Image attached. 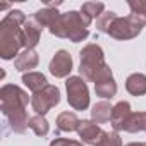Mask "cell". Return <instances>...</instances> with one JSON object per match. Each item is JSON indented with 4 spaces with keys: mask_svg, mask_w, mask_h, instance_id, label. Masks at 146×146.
I'll list each match as a JSON object with an SVG mask.
<instances>
[{
    "mask_svg": "<svg viewBox=\"0 0 146 146\" xmlns=\"http://www.w3.org/2000/svg\"><path fill=\"white\" fill-rule=\"evenodd\" d=\"M50 146H83V144L78 141H72V139H55L52 141Z\"/></svg>",
    "mask_w": 146,
    "mask_h": 146,
    "instance_id": "cell-25",
    "label": "cell"
},
{
    "mask_svg": "<svg viewBox=\"0 0 146 146\" xmlns=\"http://www.w3.org/2000/svg\"><path fill=\"white\" fill-rule=\"evenodd\" d=\"M72 70V58L65 50H58L50 62V72L55 78H65Z\"/></svg>",
    "mask_w": 146,
    "mask_h": 146,
    "instance_id": "cell-9",
    "label": "cell"
},
{
    "mask_svg": "<svg viewBox=\"0 0 146 146\" xmlns=\"http://www.w3.org/2000/svg\"><path fill=\"white\" fill-rule=\"evenodd\" d=\"M40 35H41V26L35 19L26 21L23 26V46L26 50H33V46L40 41Z\"/></svg>",
    "mask_w": 146,
    "mask_h": 146,
    "instance_id": "cell-10",
    "label": "cell"
},
{
    "mask_svg": "<svg viewBox=\"0 0 146 146\" xmlns=\"http://www.w3.org/2000/svg\"><path fill=\"white\" fill-rule=\"evenodd\" d=\"M58 12H57V9H52V7H46V9H41V11H38L36 14H35V21L43 28V26H52L57 19H58Z\"/></svg>",
    "mask_w": 146,
    "mask_h": 146,
    "instance_id": "cell-18",
    "label": "cell"
},
{
    "mask_svg": "<svg viewBox=\"0 0 146 146\" xmlns=\"http://www.w3.org/2000/svg\"><path fill=\"white\" fill-rule=\"evenodd\" d=\"M60 100V91L57 86H52L48 84L46 88H43L41 91L35 93L31 103H33V108L38 115H45L52 107H55Z\"/></svg>",
    "mask_w": 146,
    "mask_h": 146,
    "instance_id": "cell-7",
    "label": "cell"
},
{
    "mask_svg": "<svg viewBox=\"0 0 146 146\" xmlns=\"http://www.w3.org/2000/svg\"><path fill=\"white\" fill-rule=\"evenodd\" d=\"M125 146H146V144H143V143H129Z\"/></svg>",
    "mask_w": 146,
    "mask_h": 146,
    "instance_id": "cell-26",
    "label": "cell"
},
{
    "mask_svg": "<svg viewBox=\"0 0 146 146\" xmlns=\"http://www.w3.org/2000/svg\"><path fill=\"white\" fill-rule=\"evenodd\" d=\"M78 132L83 137V141L86 144H91V146H100L102 141L107 137V132L90 120H81L78 125Z\"/></svg>",
    "mask_w": 146,
    "mask_h": 146,
    "instance_id": "cell-8",
    "label": "cell"
},
{
    "mask_svg": "<svg viewBox=\"0 0 146 146\" xmlns=\"http://www.w3.org/2000/svg\"><path fill=\"white\" fill-rule=\"evenodd\" d=\"M26 17L21 11H12L7 14L0 24V55L9 60L17 55V50L23 46V28Z\"/></svg>",
    "mask_w": 146,
    "mask_h": 146,
    "instance_id": "cell-2",
    "label": "cell"
},
{
    "mask_svg": "<svg viewBox=\"0 0 146 146\" xmlns=\"http://www.w3.org/2000/svg\"><path fill=\"white\" fill-rule=\"evenodd\" d=\"M23 83L35 93L41 91L43 88H46V78L43 74H40V72H28V74L23 76Z\"/></svg>",
    "mask_w": 146,
    "mask_h": 146,
    "instance_id": "cell-14",
    "label": "cell"
},
{
    "mask_svg": "<svg viewBox=\"0 0 146 146\" xmlns=\"http://www.w3.org/2000/svg\"><path fill=\"white\" fill-rule=\"evenodd\" d=\"M67 100L69 105L76 110H84L90 105V95H88V86L81 78H69L67 83Z\"/></svg>",
    "mask_w": 146,
    "mask_h": 146,
    "instance_id": "cell-6",
    "label": "cell"
},
{
    "mask_svg": "<svg viewBox=\"0 0 146 146\" xmlns=\"http://www.w3.org/2000/svg\"><path fill=\"white\" fill-rule=\"evenodd\" d=\"M100 146H122V141L117 132H107V137L102 141Z\"/></svg>",
    "mask_w": 146,
    "mask_h": 146,
    "instance_id": "cell-24",
    "label": "cell"
},
{
    "mask_svg": "<svg viewBox=\"0 0 146 146\" xmlns=\"http://www.w3.org/2000/svg\"><path fill=\"white\" fill-rule=\"evenodd\" d=\"M131 105L127 103V102H119L115 107H113V110H112V125H113V129L115 131H122L124 129V125H125V122L129 120V117H131Z\"/></svg>",
    "mask_w": 146,
    "mask_h": 146,
    "instance_id": "cell-11",
    "label": "cell"
},
{
    "mask_svg": "<svg viewBox=\"0 0 146 146\" xmlns=\"http://www.w3.org/2000/svg\"><path fill=\"white\" fill-rule=\"evenodd\" d=\"M79 119L76 117V113H72V112H64L58 115L57 119V125L60 131L64 132H72V131H78V125H79Z\"/></svg>",
    "mask_w": 146,
    "mask_h": 146,
    "instance_id": "cell-15",
    "label": "cell"
},
{
    "mask_svg": "<svg viewBox=\"0 0 146 146\" xmlns=\"http://www.w3.org/2000/svg\"><path fill=\"white\" fill-rule=\"evenodd\" d=\"M146 24V17L144 16H136L131 14L127 17H117L113 21V24L108 29V35L117 38V40H129L134 38L141 33V29Z\"/></svg>",
    "mask_w": 146,
    "mask_h": 146,
    "instance_id": "cell-5",
    "label": "cell"
},
{
    "mask_svg": "<svg viewBox=\"0 0 146 146\" xmlns=\"http://www.w3.org/2000/svg\"><path fill=\"white\" fill-rule=\"evenodd\" d=\"M95 90H96V95H98V96L112 98V96L117 93V84H115V81H113V76L95 83Z\"/></svg>",
    "mask_w": 146,
    "mask_h": 146,
    "instance_id": "cell-19",
    "label": "cell"
},
{
    "mask_svg": "<svg viewBox=\"0 0 146 146\" xmlns=\"http://www.w3.org/2000/svg\"><path fill=\"white\" fill-rule=\"evenodd\" d=\"M129 7H131V14H136V16H144L146 17V0H131L129 2Z\"/></svg>",
    "mask_w": 146,
    "mask_h": 146,
    "instance_id": "cell-23",
    "label": "cell"
},
{
    "mask_svg": "<svg viewBox=\"0 0 146 146\" xmlns=\"http://www.w3.org/2000/svg\"><path fill=\"white\" fill-rule=\"evenodd\" d=\"M0 100H2V112L4 115L11 120V125L16 132H24L28 124L26 119V107H28V95L14 86V84H7L0 91Z\"/></svg>",
    "mask_w": 146,
    "mask_h": 146,
    "instance_id": "cell-1",
    "label": "cell"
},
{
    "mask_svg": "<svg viewBox=\"0 0 146 146\" xmlns=\"http://www.w3.org/2000/svg\"><path fill=\"white\" fill-rule=\"evenodd\" d=\"M112 110H113V107H112L108 102H100V103H96V105L93 107V110H91L93 120H95L96 124H103V122L110 120V119H112Z\"/></svg>",
    "mask_w": 146,
    "mask_h": 146,
    "instance_id": "cell-16",
    "label": "cell"
},
{
    "mask_svg": "<svg viewBox=\"0 0 146 146\" xmlns=\"http://www.w3.org/2000/svg\"><path fill=\"white\" fill-rule=\"evenodd\" d=\"M125 88L131 95H146V76L144 74H131L125 81Z\"/></svg>",
    "mask_w": 146,
    "mask_h": 146,
    "instance_id": "cell-12",
    "label": "cell"
},
{
    "mask_svg": "<svg viewBox=\"0 0 146 146\" xmlns=\"http://www.w3.org/2000/svg\"><path fill=\"white\" fill-rule=\"evenodd\" d=\"M107 67L105 60H103V50L91 43L88 46H84L81 50V67H79V72L81 76L90 79V81H95L96 76Z\"/></svg>",
    "mask_w": 146,
    "mask_h": 146,
    "instance_id": "cell-4",
    "label": "cell"
},
{
    "mask_svg": "<svg viewBox=\"0 0 146 146\" xmlns=\"http://www.w3.org/2000/svg\"><path fill=\"white\" fill-rule=\"evenodd\" d=\"M38 65V53L35 50H24L17 58H16V69L17 70H28L35 69Z\"/></svg>",
    "mask_w": 146,
    "mask_h": 146,
    "instance_id": "cell-13",
    "label": "cell"
},
{
    "mask_svg": "<svg viewBox=\"0 0 146 146\" xmlns=\"http://www.w3.org/2000/svg\"><path fill=\"white\" fill-rule=\"evenodd\" d=\"M115 19H117L115 12H103V14L96 19V28H98V31L108 33V29H110V26L113 24Z\"/></svg>",
    "mask_w": 146,
    "mask_h": 146,
    "instance_id": "cell-22",
    "label": "cell"
},
{
    "mask_svg": "<svg viewBox=\"0 0 146 146\" xmlns=\"http://www.w3.org/2000/svg\"><path fill=\"white\" fill-rule=\"evenodd\" d=\"M124 131L129 132H139V131H146V112H137V113H131L129 120L124 125Z\"/></svg>",
    "mask_w": 146,
    "mask_h": 146,
    "instance_id": "cell-17",
    "label": "cell"
},
{
    "mask_svg": "<svg viewBox=\"0 0 146 146\" xmlns=\"http://www.w3.org/2000/svg\"><path fill=\"white\" fill-rule=\"evenodd\" d=\"M29 127L35 131L38 136H46L48 134V122L43 119V115H36L29 119Z\"/></svg>",
    "mask_w": 146,
    "mask_h": 146,
    "instance_id": "cell-21",
    "label": "cell"
},
{
    "mask_svg": "<svg viewBox=\"0 0 146 146\" xmlns=\"http://www.w3.org/2000/svg\"><path fill=\"white\" fill-rule=\"evenodd\" d=\"M91 24V19L88 16H84L83 12H76L70 11L65 14H60L58 19L50 26V33L58 36V38H69L70 41H83L86 40V36L90 35L88 26Z\"/></svg>",
    "mask_w": 146,
    "mask_h": 146,
    "instance_id": "cell-3",
    "label": "cell"
},
{
    "mask_svg": "<svg viewBox=\"0 0 146 146\" xmlns=\"http://www.w3.org/2000/svg\"><path fill=\"white\" fill-rule=\"evenodd\" d=\"M103 9H105V5H103L102 2H86V4H83L81 12H83L84 16H88V17L93 21V17H100V16H102Z\"/></svg>",
    "mask_w": 146,
    "mask_h": 146,
    "instance_id": "cell-20",
    "label": "cell"
}]
</instances>
